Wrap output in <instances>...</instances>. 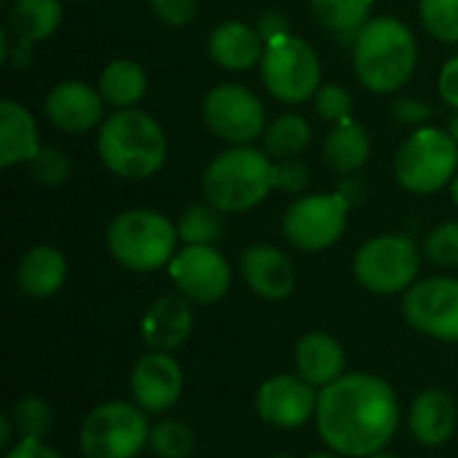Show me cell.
Returning a JSON list of instances; mask_svg holds the SVG:
<instances>
[{
    "instance_id": "obj_11",
    "label": "cell",
    "mask_w": 458,
    "mask_h": 458,
    "mask_svg": "<svg viewBox=\"0 0 458 458\" xmlns=\"http://www.w3.org/2000/svg\"><path fill=\"white\" fill-rule=\"evenodd\" d=\"M204 121L228 145H250L266 131V107L250 89L220 83L204 97Z\"/></svg>"
},
{
    "instance_id": "obj_23",
    "label": "cell",
    "mask_w": 458,
    "mask_h": 458,
    "mask_svg": "<svg viewBox=\"0 0 458 458\" xmlns=\"http://www.w3.org/2000/svg\"><path fill=\"white\" fill-rule=\"evenodd\" d=\"M40 134L32 113L16 99L0 102V166L32 161L40 150Z\"/></svg>"
},
{
    "instance_id": "obj_21",
    "label": "cell",
    "mask_w": 458,
    "mask_h": 458,
    "mask_svg": "<svg viewBox=\"0 0 458 458\" xmlns=\"http://www.w3.org/2000/svg\"><path fill=\"white\" fill-rule=\"evenodd\" d=\"M263 51H266V40L260 38L258 27L247 21L225 19L209 35V56L225 70H236V72L252 70L255 64H260Z\"/></svg>"
},
{
    "instance_id": "obj_22",
    "label": "cell",
    "mask_w": 458,
    "mask_h": 458,
    "mask_svg": "<svg viewBox=\"0 0 458 458\" xmlns=\"http://www.w3.org/2000/svg\"><path fill=\"white\" fill-rule=\"evenodd\" d=\"M64 279H67V258L51 244H38L27 250L16 266L19 293L35 301L56 295Z\"/></svg>"
},
{
    "instance_id": "obj_49",
    "label": "cell",
    "mask_w": 458,
    "mask_h": 458,
    "mask_svg": "<svg viewBox=\"0 0 458 458\" xmlns=\"http://www.w3.org/2000/svg\"><path fill=\"white\" fill-rule=\"evenodd\" d=\"M75 3H81V0H75Z\"/></svg>"
},
{
    "instance_id": "obj_6",
    "label": "cell",
    "mask_w": 458,
    "mask_h": 458,
    "mask_svg": "<svg viewBox=\"0 0 458 458\" xmlns=\"http://www.w3.org/2000/svg\"><path fill=\"white\" fill-rule=\"evenodd\" d=\"M458 166V142L448 129H416L394 156L397 182L416 196H429L454 182Z\"/></svg>"
},
{
    "instance_id": "obj_41",
    "label": "cell",
    "mask_w": 458,
    "mask_h": 458,
    "mask_svg": "<svg viewBox=\"0 0 458 458\" xmlns=\"http://www.w3.org/2000/svg\"><path fill=\"white\" fill-rule=\"evenodd\" d=\"M258 32H260V38L268 43V40H276V38H284V35H290L287 32V21H284V16L282 13H263V19L258 21Z\"/></svg>"
},
{
    "instance_id": "obj_40",
    "label": "cell",
    "mask_w": 458,
    "mask_h": 458,
    "mask_svg": "<svg viewBox=\"0 0 458 458\" xmlns=\"http://www.w3.org/2000/svg\"><path fill=\"white\" fill-rule=\"evenodd\" d=\"M394 115L403 121V123H424L429 115H432V107L419 102V99H400L394 102Z\"/></svg>"
},
{
    "instance_id": "obj_2",
    "label": "cell",
    "mask_w": 458,
    "mask_h": 458,
    "mask_svg": "<svg viewBox=\"0 0 458 458\" xmlns=\"http://www.w3.org/2000/svg\"><path fill=\"white\" fill-rule=\"evenodd\" d=\"M99 161L123 180H148L166 164L169 142L161 123L137 107L110 113L97 131Z\"/></svg>"
},
{
    "instance_id": "obj_35",
    "label": "cell",
    "mask_w": 458,
    "mask_h": 458,
    "mask_svg": "<svg viewBox=\"0 0 458 458\" xmlns=\"http://www.w3.org/2000/svg\"><path fill=\"white\" fill-rule=\"evenodd\" d=\"M314 107L322 121L341 123V121L352 118V94L338 83L319 86V91L314 94Z\"/></svg>"
},
{
    "instance_id": "obj_45",
    "label": "cell",
    "mask_w": 458,
    "mask_h": 458,
    "mask_svg": "<svg viewBox=\"0 0 458 458\" xmlns=\"http://www.w3.org/2000/svg\"><path fill=\"white\" fill-rule=\"evenodd\" d=\"M309 458H344V456H338V454H314V456H309Z\"/></svg>"
},
{
    "instance_id": "obj_12",
    "label": "cell",
    "mask_w": 458,
    "mask_h": 458,
    "mask_svg": "<svg viewBox=\"0 0 458 458\" xmlns=\"http://www.w3.org/2000/svg\"><path fill=\"white\" fill-rule=\"evenodd\" d=\"M172 284L182 298L199 306L223 301L231 290V266L215 244H185L166 266Z\"/></svg>"
},
{
    "instance_id": "obj_37",
    "label": "cell",
    "mask_w": 458,
    "mask_h": 458,
    "mask_svg": "<svg viewBox=\"0 0 458 458\" xmlns=\"http://www.w3.org/2000/svg\"><path fill=\"white\" fill-rule=\"evenodd\" d=\"M153 13L169 24V27H185L193 21L196 11H199V3L196 0H148Z\"/></svg>"
},
{
    "instance_id": "obj_31",
    "label": "cell",
    "mask_w": 458,
    "mask_h": 458,
    "mask_svg": "<svg viewBox=\"0 0 458 458\" xmlns=\"http://www.w3.org/2000/svg\"><path fill=\"white\" fill-rule=\"evenodd\" d=\"M8 416H11V424L19 432V437H40L43 440L51 432V424H54L51 405L43 397H35V394L19 400Z\"/></svg>"
},
{
    "instance_id": "obj_8",
    "label": "cell",
    "mask_w": 458,
    "mask_h": 458,
    "mask_svg": "<svg viewBox=\"0 0 458 458\" xmlns=\"http://www.w3.org/2000/svg\"><path fill=\"white\" fill-rule=\"evenodd\" d=\"M260 78L271 97L287 105H301L319 91L322 62L309 40L284 35L266 43L260 59Z\"/></svg>"
},
{
    "instance_id": "obj_1",
    "label": "cell",
    "mask_w": 458,
    "mask_h": 458,
    "mask_svg": "<svg viewBox=\"0 0 458 458\" xmlns=\"http://www.w3.org/2000/svg\"><path fill=\"white\" fill-rule=\"evenodd\" d=\"M317 432L325 445L344 458L381 454L400 424L394 389L370 373H346L319 392Z\"/></svg>"
},
{
    "instance_id": "obj_44",
    "label": "cell",
    "mask_w": 458,
    "mask_h": 458,
    "mask_svg": "<svg viewBox=\"0 0 458 458\" xmlns=\"http://www.w3.org/2000/svg\"><path fill=\"white\" fill-rule=\"evenodd\" d=\"M451 199H454V204L458 207V174L454 177V182H451Z\"/></svg>"
},
{
    "instance_id": "obj_28",
    "label": "cell",
    "mask_w": 458,
    "mask_h": 458,
    "mask_svg": "<svg viewBox=\"0 0 458 458\" xmlns=\"http://www.w3.org/2000/svg\"><path fill=\"white\" fill-rule=\"evenodd\" d=\"M317 21L344 38L360 35L370 21V0H311Z\"/></svg>"
},
{
    "instance_id": "obj_4",
    "label": "cell",
    "mask_w": 458,
    "mask_h": 458,
    "mask_svg": "<svg viewBox=\"0 0 458 458\" xmlns=\"http://www.w3.org/2000/svg\"><path fill=\"white\" fill-rule=\"evenodd\" d=\"M274 164L250 145H233L215 156L204 174V199L220 212H247L274 191Z\"/></svg>"
},
{
    "instance_id": "obj_39",
    "label": "cell",
    "mask_w": 458,
    "mask_h": 458,
    "mask_svg": "<svg viewBox=\"0 0 458 458\" xmlns=\"http://www.w3.org/2000/svg\"><path fill=\"white\" fill-rule=\"evenodd\" d=\"M440 97L445 99V105H451L454 110H458V56L448 59L440 70Z\"/></svg>"
},
{
    "instance_id": "obj_24",
    "label": "cell",
    "mask_w": 458,
    "mask_h": 458,
    "mask_svg": "<svg viewBox=\"0 0 458 458\" xmlns=\"http://www.w3.org/2000/svg\"><path fill=\"white\" fill-rule=\"evenodd\" d=\"M322 156H325V164L333 172L344 174V177L360 172L365 166V161L370 158L368 129L354 118H346V121L335 123V129L325 140Z\"/></svg>"
},
{
    "instance_id": "obj_16",
    "label": "cell",
    "mask_w": 458,
    "mask_h": 458,
    "mask_svg": "<svg viewBox=\"0 0 458 458\" xmlns=\"http://www.w3.org/2000/svg\"><path fill=\"white\" fill-rule=\"evenodd\" d=\"M43 113L54 129L64 134H86L102 126L105 99L99 89L83 81H62L46 94Z\"/></svg>"
},
{
    "instance_id": "obj_46",
    "label": "cell",
    "mask_w": 458,
    "mask_h": 458,
    "mask_svg": "<svg viewBox=\"0 0 458 458\" xmlns=\"http://www.w3.org/2000/svg\"><path fill=\"white\" fill-rule=\"evenodd\" d=\"M368 458H397V456H392V454H384V451H381V454H376V456H368Z\"/></svg>"
},
{
    "instance_id": "obj_18",
    "label": "cell",
    "mask_w": 458,
    "mask_h": 458,
    "mask_svg": "<svg viewBox=\"0 0 458 458\" xmlns=\"http://www.w3.org/2000/svg\"><path fill=\"white\" fill-rule=\"evenodd\" d=\"M142 341L153 352L172 354L180 349L193 333V306L182 295H164L158 298L142 317L140 325Z\"/></svg>"
},
{
    "instance_id": "obj_43",
    "label": "cell",
    "mask_w": 458,
    "mask_h": 458,
    "mask_svg": "<svg viewBox=\"0 0 458 458\" xmlns=\"http://www.w3.org/2000/svg\"><path fill=\"white\" fill-rule=\"evenodd\" d=\"M448 131H451V137L458 142V110L451 115V121H448Z\"/></svg>"
},
{
    "instance_id": "obj_20",
    "label": "cell",
    "mask_w": 458,
    "mask_h": 458,
    "mask_svg": "<svg viewBox=\"0 0 458 458\" xmlns=\"http://www.w3.org/2000/svg\"><path fill=\"white\" fill-rule=\"evenodd\" d=\"M295 368L311 386L325 389L346 376V352L330 333L311 330L295 344Z\"/></svg>"
},
{
    "instance_id": "obj_30",
    "label": "cell",
    "mask_w": 458,
    "mask_h": 458,
    "mask_svg": "<svg viewBox=\"0 0 458 458\" xmlns=\"http://www.w3.org/2000/svg\"><path fill=\"white\" fill-rule=\"evenodd\" d=\"M177 233H180V242L185 244H215L223 236L220 209H215L209 201L185 207L177 223Z\"/></svg>"
},
{
    "instance_id": "obj_5",
    "label": "cell",
    "mask_w": 458,
    "mask_h": 458,
    "mask_svg": "<svg viewBox=\"0 0 458 458\" xmlns=\"http://www.w3.org/2000/svg\"><path fill=\"white\" fill-rule=\"evenodd\" d=\"M107 250L118 266L148 274L172 263L177 255V225L153 209H126L107 225Z\"/></svg>"
},
{
    "instance_id": "obj_32",
    "label": "cell",
    "mask_w": 458,
    "mask_h": 458,
    "mask_svg": "<svg viewBox=\"0 0 458 458\" xmlns=\"http://www.w3.org/2000/svg\"><path fill=\"white\" fill-rule=\"evenodd\" d=\"M427 32L443 43H458V0H419Z\"/></svg>"
},
{
    "instance_id": "obj_38",
    "label": "cell",
    "mask_w": 458,
    "mask_h": 458,
    "mask_svg": "<svg viewBox=\"0 0 458 458\" xmlns=\"http://www.w3.org/2000/svg\"><path fill=\"white\" fill-rule=\"evenodd\" d=\"M3 458H64L51 445H46L40 437H19Z\"/></svg>"
},
{
    "instance_id": "obj_48",
    "label": "cell",
    "mask_w": 458,
    "mask_h": 458,
    "mask_svg": "<svg viewBox=\"0 0 458 458\" xmlns=\"http://www.w3.org/2000/svg\"><path fill=\"white\" fill-rule=\"evenodd\" d=\"M3 3H8V0H3Z\"/></svg>"
},
{
    "instance_id": "obj_7",
    "label": "cell",
    "mask_w": 458,
    "mask_h": 458,
    "mask_svg": "<svg viewBox=\"0 0 458 458\" xmlns=\"http://www.w3.org/2000/svg\"><path fill=\"white\" fill-rule=\"evenodd\" d=\"M150 424L137 403L110 400L97 405L78 429L83 458H137L148 448Z\"/></svg>"
},
{
    "instance_id": "obj_27",
    "label": "cell",
    "mask_w": 458,
    "mask_h": 458,
    "mask_svg": "<svg viewBox=\"0 0 458 458\" xmlns=\"http://www.w3.org/2000/svg\"><path fill=\"white\" fill-rule=\"evenodd\" d=\"M266 150L276 158H295L301 156L311 142V126L298 113H284L274 118L263 131Z\"/></svg>"
},
{
    "instance_id": "obj_13",
    "label": "cell",
    "mask_w": 458,
    "mask_h": 458,
    "mask_svg": "<svg viewBox=\"0 0 458 458\" xmlns=\"http://www.w3.org/2000/svg\"><path fill=\"white\" fill-rule=\"evenodd\" d=\"M403 314L408 325L435 341H458V279L432 276L416 282L403 298Z\"/></svg>"
},
{
    "instance_id": "obj_14",
    "label": "cell",
    "mask_w": 458,
    "mask_h": 458,
    "mask_svg": "<svg viewBox=\"0 0 458 458\" xmlns=\"http://www.w3.org/2000/svg\"><path fill=\"white\" fill-rule=\"evenodd\" d=\"M319 394L317 386H311L298 373H282L271 376L260 384L255 394V411L258 419L274 429H301L317 416Z\"/></svg>"
},
{
    "instance_id": "obj_10",
    "label": "cell",
    "mask_w": 458,
    "mask_h": 458,
    "mask_svg": "<svg viewBox=\"0 0 458 458\" xmlns=\"http://www.w3.org/2000/svg\"><path fill=\"white\" fill-rule=\"evenodd\" d=\"M349 217V201L335 193H311L295 199L282 220L284 239L303 252H322L333 247L344 231Z\"/></svg>"
},
{
    "instance_id": "obj_33",
    "label": "cell",
    "mask_w": 458,
    "mask_h": 458,
    "mask_svg": "<svg viewBox=\"0 0 458 458\" xmlns=\"http://www.w3.org/2000/svg\"><path fill=\"white\" fill-rule=\"evenodd\" d=\"M27 164H30L32 180L46 185V188H56V185L67 182V177H70V158L54 145H43L35 153V158Z\"/></svg>"
},
{
    "instance_id": "obj_15",
    "label": "cell",
    "mask_w": 458,
    "mask_h": 458,
    "mask_svg": "<svg viewBox=\"0 0 458 458\" xmlns=\"http://www.w3.org/2000/svg\"><path fill=\"white\" fill-rule=\"evenodd\" d=\"M182 368L180 362L166 354V352H148L142 354L129 376V392L131 400L148 413V416H161L169 413L180 397H182Z\"/></svg>"
},
{
    "instance_id": "obj_25",
    "label": "cell",
    "mask_w": 458,
    "mask_h": 458,
    "mask_svg": "<svg viewBox=\"0 0 458 458\" xmlns=\"http://www.w3.org/2000/svg\"><path fill=\"white\" fill-rule=\"evenodd\" d=\"M62 13V0H13L5 16V30L13 35V40L38 43L56 32Z\"/></svg>"
},
{
    "instance_id": "obj_34",
    "label": "cell",
    "mask_w": 458,
    "mask_h": 458,
    "mask_svg": "<svg viewBox=\"0 0 458 458\" xmlns=\"http://www.w3.org/2000/svg\"><path fill=\"white\" fill-rule=\"evenodd\" d=\"M424 252L437 266L458 268V220H448L432 228L424 239Z\"/></svg>"
},
{
    "instance_id": "obj_9",
    "label": "cell",
    "mask_w": 458,
    "mask_h": 458,
    "mask_svg": "<svg viewBox=\"0 0 458 458\" xmlns=\"http://www.w3.org/2000/svg\"><path fill=\"white\" fill-rule=\"evenodd\" d=\"M419 250L403 233H384L365 242L352 263L354 279L376 295L408 293L419 276Z\"/></svg>"
},
{
    "instance_id": "obj_3",
    "label": "cell",
    "mask_w": 458,
    "mask_h": 458,
    "mask_svg": "<svg viewBox=\"0 0 458 458\" xmlns=\"http://www.w3.org/2000/svg\"><path fill=\"white\" fill-rule=\"evenodd\" d=\"M419 62V46L408 24L394 16L370 19L354 38V70L373 94H392L408 83Z\"/></svg>"
},
{
    "instance_id": "obj_26",
    "label": "cell",
    "mask_w": 458,
    "mask_h": 458,
    "mask_svg": "<svg viewBox=\"0 0 458 458\" xmlns=\"http://www.w3.org/2000/svg\"><path fill=\"white\" fill-rule=\"evenodd\" d=\"M99 94L115 110L134 107L148 91V75L134 59H113L99 75Z\"/></svg>"
},
{
    "instance_id": "obj_36",
    "label": "cell",
    "mask_w": 458,
    "mask_h": 458,
    "mask_svg": "<svg viewBox=\"0 0 458 458\" xmlns=\"http://www.w3.org/2000/svg\"><path fill=\"white\" fill-rule=\"evenodd\" d=\"M274 188L284 191V193H303L311 182V172L306 164L295 161V158H279L274 164Z\"/></svg>"
},
{
    "instance_id": "obj_42",
    "label": "cell",
    "mask_w": 458,
    "mask_h": 458,
    "mask_svg": "<svg viewBox=\"0 0 458 458\" xmlns=\"http://www.w3.org/2000/svg\"><path fill=\"white\" fill-rule=\"evenodd\" d=\"M11 429H13L11 416H8V413H5V416H0V445H3V448L11 443Z\"/></svg>"
},
{
    "instance_id": "obj_19",
    "label": "cell",
    "mask_w": 458,
    "mask_h": 458,
    "mask_svg": "<svg viewBox=\"0 0 458 458\" xmlns=\"http://www.w3.org/2000/svg\"><path fill=\"white\" fill-rule=\"evenodd\" d=\"M456 403L445 389L419 392L408 411V429L413 440L427 448L445 445L456 432Z\"/></svg>"
},
{
    "instance_id": "obj_47",
    "label": "cell",
    "mask_w": 458,
    "mask_h": 458,
    "mask_svg": "<svg viewBox=\"0 0 458 458\" xmlns=\"http://www.w3.org/2000/svg\"><path fill=\"white\" fill-rule=\"evenodd\" d=\"M274 458H295V456H290V454H276Z\"/></svg>"
},
{
    "instance_id": "obj_29",
    "label": "cell",
    "mask_w": 458,
    "mask_h": 458,
    "mask_svg": "<svg viewBox=\"0 0 458 458\" xmlns=\"http://www.w3.org/2000/svg\"><path fill=\"white\" fill-rule=\"evenodd\" d=\"M148 448L156 458H191L196 451V435L185 421L161 419L150 427Z\"/></svg>"
},
{
    "instance_id": "obj_17",
    "label": "cell",
    "mask_w": 458,
    "mask_h": 458,
    "mask_svg": "<svg viewBox=\"0 0 458 458\" xmlns=\"http://www.w3.org/2000/svg\"><path fill=\"white\" fill-rule=\"evenodd\" d=\"M239 274L244 284L263 301H284L298 284L293 260L274 244H250L239 258Z\"/></svg>"
}]
</instances>
